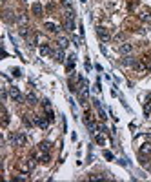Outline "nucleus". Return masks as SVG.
I'll return each instance as SVG.
<instances>
[{"label":"nucleus","instance_id":"1","mask_svg":"<svg viewBox=\"0 0 151 182\" xmlns=\"http://www.w3.org/2000/svg\"><path fill=\"white\" fill-rule=\"evenodd\" d=\"M11 142H13L15 146H26L28 136H26L24 133H15V135H11Z\"/></svg>","mask_w":151,"mask_h":182},{"label":"nucleus","instance_id":"2","mask_svg":"<svg viewBox=\"0 0 151 182\" xmlns=\"http://www.w3.org/2000/svg\"><path fill=\"white\" fill-rule=\"evenodd\" d=\"M97 35H98V38H100L102 42H109V40H111L109 31H107L106 28H102V26H98V28H97Z\"/></svg>","mask_w":151,"mask_h":182},{"label":"nucleus","instance_id":"3","mask_svg":"<svg viewBox=\"0 0 151 182\" xmlns=\"http://www.w3.org/2000/svg\"><path fill=\"white\" fill-rule=\"evenodd\" d=\"M33 122H35L40 129H48V126H49V120H48V119H42V117H35Z\"/></svg>","mask_w":151,"mask_h":182},{"label":"nucleus","instance_id":"4","mask_svg":"<svg viewBox=\"0 0 151 182\" xmlns=\"http://www.w3.org/2000/svg\"><path fill=\"white\" fill-rule=\"evenodd\" d=\"M118 51H120L122 55H129V53L133 51V44H129V42H124V44L120 46V48H118Z\"/></svg>","mask_w":151,"mask_h":182},{"label":"nucleus","instance_id":"5","mask_svg":"<svg viewBox=\"0 0 151 182\" xmlns=\"http://www.w3.org/2000/svg\"><path fill=\"white\" fill-rule=\"evenodd\" d=\"M9 97H11L13 100H16V102L22 100V93H20L16 87H9Z\"/></svg>","mask_w":151,"mask_h":182},{"label":"nucleus","instance_id":"6","mask_svg":"<svg viewBox=\"0 0 151 182\" xmlns=\"http://www.w3.org/2000/svg\"><path fill=\"white\" fill-rule=\"evenodd\" d=\"M64 28H66L68 31H73V29H75V22H73V18L64 16Z\"/></svg>","mask_w":151,"mask_h":182},{"label":"nucleus","instance_id":"7","mask_svg":"<svg viewBox=\"0 0 151 182\" xmlns=\"http://www.w3.org/2000/svg\"><path fill=\"white\" fill-rule=\"evenodd\" d=\"M44 28H46L48 31H51V33H57V31L60 29L57 24H53V22H46V24H44Z\"/></svg>","mask_w":151,"mask_h":182},{"label":"nucleus","instance_id":"8","mask_svg":"<svg viewBox=\"0 0 151 182\" xmlns=\"http://www.w3.org/2000/svg\"><path fill=\"white\" fill-rule=\"evenodd\" d=\"M68 46H69V40H68V38H64V37L58 38V48H60V49H66Z\"/></svg>","mask_w":151,"mask_h":182},{"label":"nucleus","instance_id":"9","mask_svg":"<svg viewBox=\"0 0 151 182\" xmlns=\"http://www.w3.org/2000/svg\"><path fill=\"white\" fill-rule=\"evenodd\" d=\"M38 158H40V162H44V164H48L51 158H49V155L46 153V151H40V155H38Z\"/></svg>","mask_w":151,"mask_h":182},{"label":"nucleus","instance_id":"10","mask_svg":"<svg viewBox=\"0 0 151 182\" xmlns=\"http://www.w3.org/2000/svg\"><path fill=\"white\" fill-rule=\"evenodd\" d=\"M66 67H68V71H71L73 67H75V55L68 57V64H66Z\"/></svg>","mask_w":151,"mask_h":182},{"label":"nucleus","instance_id":"11","mask_svg":"<svg viewBox=\"0 0 151 182\" xmlns=\"http://www.w3.org/2000/svg\"><path fill=\"white\" fill-rule=\"evenodd\" d=\"M49 148H51V144H49L48 140H44V142L38 144V149H40V151H49Z\"/></svg>","mask_w":151,"mask_h":182},{"label":"nucleus","instance_id":"12","mask_svg":"<svg viewBox=\"0 0 151 182\" xmlns=\"http://www.w3.org/2000/svg\"><path fill=\"white\" fill-rule=\"evenodd\" d=\"M40 55H42V57L51 55V48H49V46H42V48H40Z\"/></svg>","mask_w":151,"mask_h":182},{"label":"nucleus","instance_id":"13","mask_svg":"<svg viewBox=\"0 0 151 182\" xmlns=\"http://www.w3.org/2000/svg\"><path fill=\"white\" fill-rule=\"evenodd\" d=\"M151 153V146L149 144H142V148H140V155H149Z\"/></svg>","mask_w":151,"mask_h":182},{"label":"nucleus","instance_id":"14","mask_svg":"<svg viewBox=\"0 0 151 182\" xmlns=\"http://www.w3.org/2000/svg\"><path fill=\"white\" fill-rule=\"evenodd\" d=\"M33 13H35L36 16H40V15H42V6H40L38 2H36V4H33Z\"/></svg>","mask_w":151,"mask_h":182},{"label":"nucleus","instance_id":"15","mask_svg":"<svg viewBox=\"0 0 151 182\" xmlns=\"http://www.w3.org/2000/svg\"><path fill=\"white\" fill-rule=\"evenodd\" d=\"M144 115H146V117H149V115H151V100H147V102H146V106H144Z\"/></svg>","mask_w":151,"mask_h":182},{"label":"nucleus","instance_id":"16","mask_svg":"<svg viewBox=\"0 0 151 182\" xmlns=\"http://www.w3.org/2000/svg\"><path fill=\"white\" fill-rule=\"evenodd\" d=\"M26 100H28L29 104H36V97H35V93H28V95H26Z\"/></svg>","mask_w":151,"mask_h":182},{"label":"nucleus","instance_id":"17","mask_svg":"<svg viewBox=\"0 0 151 182\" xmlns=\"http://www.w3.org/2000/svg\"><path fill=\"white\" fill-rule=\"evenodd\" d=\"M20 35H22L24 38H29L31 37V31H28V28H20Z\"/></svg>","mask_w":151,"mask_h":182},{"label":"nucleus","instance_id":"18","mask_svg":"<svg viewBox=\"0 0 151 182\" xmlns=\"http://www.w3.org/2000/svg\"><path fill=\"white\" fill-rule=\"evenodd\" d=\"M9 124V113H7V109H4V126H7Z\"/></svg>","mask_w":151,"mask_h":182},{"label":"nucleus","instance_id":"19","mask_svg":"<svg viewBox=\"0 0 151 182\" xmlns=\"http://www.w3.org/2000/svg\"><path fill=\"white\" fill-rule=\"evenodd\" d=\"M62 51H64V49H60V51H58V53L55 55V58H57L58 62H62V60H64V53H62Z\"/></svg>","mask_w":151,"mask_h":182},{"label":"nucleus","instance_id":"20","mask_svg":"<svg viewBox=\"0 0 151 182\" xmlns=\"http://www.w3.org/2000/svg\"><path fill=\"white\" fill-rule=\"evenodd\" d=\"M104 157L107 158V160H111V158H113V153H111V151H104Z\"/></svg>","mask_w":151,"mask_h":182},{"label":"nucleus","instance_id":"21","mask_svg":"<svg viewBox=\"0 0 151 182\" xmlns=\"http://www.w3.org/2000/svg\"><path fill=\"white\" fill-rule=\"evenodd\" d=\"M97 142H98V144H104V142H106V139H104L102 135H97Z\"/></svg>","mask_w":151,"mask_h":182},{"label":"nucleus","instance_id":"22","mask_svg":"<svg viewBox=\"0 0 151 182\" xmlns=\"http://www.w3.org/2000/svg\"><path fill=\"white\" fill-rule=\"evenodd\" d=\"M20 75H22V71H20L18 67H16V69H13V77H20Z\"/></svg>","mask_w":151,"mask_h":182}]
</instances>
